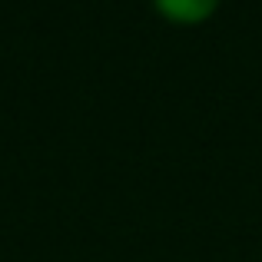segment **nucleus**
Wrapping results in <instances>:
<instances>
[{
  "label": "nucleus",
  "instance_id": "obj_1",
  "mask_svg": "<svg viewBox=\"0 0 262 262\" xmlns=\"http://www.w3.org/2000/svg\"><path fill=\"white\" fill-rule=\"evenodd\" d=\"M153 4L173 24H199V20L216 13L219 0H153Z\"/></svg>",
  "mask_w": 262,
  "mask_h": 262
}]
</instances>
